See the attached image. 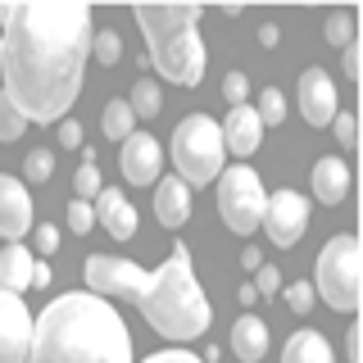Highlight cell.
Wrapping results in <instances>:
<instances>
[{"label": "cell", "instance_id": "1", "mask_svg": "<svg viewBox=\"0 0 363 363\" xmlns=\"http://www.w3.org/2000/svg\"><path fill=\"white\" fill-rule=\"evenodd\" d=\"M0 91L28 123H60L82 96L91 9L77 0L0 5Z\"/></svg>", "mask_w": 363, "mask_h": 363}, {"label": "cell", "instance_id": "2", "mask_svg": "<svg viewBox=\"0 0 363 363\" xmlns=\"http://www.w3.org/2000/svg\"><path fill=\"white\" fill-rule=\"evenodd\" d=\"M86 291L100 295V300L136 304L145 313V323L159 336L177 340V345L204 336V327H209V300H204L196 268H191V250L182 241L168 250V264L155 272H141L128 259L91 255L86 259Z\"/></svg>", "mask_w": 363, "mask_h": 363}, {"label": "cell", "instance_id": "3", "mask_svg": "<svg viewBox=\"0 0 363 363\" xmlns=\"http://www.w3.org/2000/svg\"><path fill=\"white\" fill-rule=\"evenodd\" d=\"M28 363H132V336L109 300L68 291L32 318Z\"/></svg>", "mask_w": 363, "mask_h": 363}, {"label": "cell", "instance_id": "4", "mask_svg": "<svg viewBox=\"0 0 363 363\" xmlns=\"http://www.w3.org/2000/svg\"><path fill=\"white\" fill-rule=\"evenodd\" d=\"M136 28L145 32V55H150V68L159 77L177 86H200L204 77V41H200V9L186 5V9H155V5H141L136 9Z\"/></svg>", "mask_w": 363, "mask_h": 363}, {"label": "cell", "instance_id": "5", "mask_svg": "<svg viewBox=\"0 0 363 363\" xmlns=\"http://www.w3.org/2000/svg\"><path fill=\"white\" fill-rule=\"evenodd\" d=\"M313 295H323L327 309H336V313L359 309V300H363V259H359V241L350 232L332 236V241L318 250Z\"/></svg>", "mask_w": 363, "mask_h": 363}, {"label": "cell", "instance_id": "6", "mask_svg": "<svg viewBox=\"0 0 363 363\" xmlns=\"http://www.w3.org/2000/svg\"><path fill=\"white\" fill-rule=\"evenodd\" d=\"M223 132L213 118L204 113H191L173 128V164H177V177L186 186H209L218 182L223 173Z\"/></svg>", "mask_w": 363, "mask_h": 363}, {"label": "cell", "instance_id": "7", "mask_svg": "<svg viewBox=\"0 0 363 363\" xmlns=\"http://www.w3.org/2000/svg\"><path fill=\"white\" fill-rule=\"evenodd\" d=\"M264 204H268L264 177H259L250 164H232V168L218 173V213L236 236H250L259 223H264Z\"/></svg>", "mask_w": 363, "mask_h": 363}, {"label": "cell", "instance_id": "8", "mask_svg": "<svg viewBox=\"0 0 363 363\" xmlns=\"http://www.w3.org/2000/svg\"><path fill=\"white\" fill-rule=\"evenodd\" d=\"M264 232L272 236V245H295L304 236V227H309V200L300 196V191H291V186H281V191H272L268 204H264Z\"/></svg>", "mask_w": 363, "mask_h": 363}, {"label": "cell", "instance_id": "9", "mask_svg": "<svg viewBox=\"0 0 363 363\" xmlns=\"http://www.w3.org/2000/svg\"><path fill=\"white\" fill-rule=\"evenodd\" d=\"M32 350V313L23 295L0 291V363H28Z\"/></svg>", "mask_w": 363, "mask_h": 363}, {"label": "cell", "instance_id": "10", "mask_svg": "<svg viewBox=\"0 0 363 363\" xmlns=\"http://www.w3.org/2000/svg\"><path fill=\"white\" fill-rule=\"evenodd\" d=\"M295 96H300L304 123H313V128H327V123L340 113V96H336V82L327 77V68H304Z\"/></svg>", "mask_w": 363, "mask_h": 363}, {"label": "cell", "instance_id": "11", "mask_svg": "<svg viewBox=\"0 0 363 363\" xmlns=\"http://www.w3.org/2000/svg\"><path fill=\"white\" fill-rule=\"evenodd\" d=\"M32 232V196L18 177L0 173V236L9 245H18V236Z\"/></svg>", "mask_w": 363, "mask_h": 363}, {"label": "cell", "instance_id": "12", "mask_svg": "<svg viewBox=\"0 0 363 363\" xmlns=\"http://www.w3.org/2000/svg\"><path fill=\"white\" fill-rule=\"evenodd\" d=\"M164 173V150H159V141L150 132H132L128 141H123V177L136 182V186H145V182H159Z\"/></svg>", "mask_w": 363, "mask_h": 363}, {"label": "cell", "instance_id": "13", "mask_svg": "<svg viewBox=\"0 0 363 363\" xmlns=\"http://www.w3.org/2000/svg\"><path fill=\"white\" fill-rule=\"evenodd\" d=\"M218 132H223V150H232L241 159H250L259 150V141H264V123H259L255 105H232V113L223 118Z\"/></svg>", "mask_w": 363, "mask_h": 363}, {"label": "cell", "instance_id": "14", "mask_svg": "<svg viewBox=\"0 0 363 363\" xmlns=\"http://www.w3.org/2000/svg\"><path fill=\"white\" fill-rule=\"evenodd\" d=\"M91 213H96V223L105 227L113 241H132L136 236V209L128 204V196L113 186H100V196L91 200Z\"/></svg>", "mask_w": 363, "mask_h": 363}, {"label": "cell", "instance_id": "15", "mask_svg": "<svg viewBox=\"0 0 363 363\" xmlns=\"http://www.w3.org/2000/svg\"><path fill=\"white\" fill-rule=\"evenodd\" d=\"M155 218L164 227H177L191 218V186L182 177H159L155 182Z\"/></svg>", "mask_w": 363, "mask_h": 363}, {"label": "cell", "instance_id": "16", "mask_svg": "<svg viewBox=\"0 0 363 363\" xmlns=\"http://www.w3.org/2000/svg\"><path fill=\"white\" fill-rule=\"evenodd\" d=\"M313 196L323 204H340L350 196V164L345 159H336V155L318 159L313 164Z\"/></svg>", "mask_w": 363, "mask_h": 363}, {"label": "cell", "instance_id": "17", "mask_svg": "<svg viewBox=\"0 0 363 363\" xmlns=\"http://www.w3.org/2000/svg\"><path fill=\"white\" fill-rule=\"evenodd\" d=\"M232 350H236V359H241V363H259V359H264L268 354V323H264V318H255V313L236 318Z\"/></svg>", "mask_w": 363, "mask_h": 363}, {"label": "cell", "instance_id": "18", "mask_svg": "<svg viewBox=\"0 0 363 363\" xmlns=\"http://www.w3.org/2000/svg\"><path fill=\"white\" fill-rule=\"evenodd\" d=\"M32 268H37V255L28 245H5L0 250V291L18 295L32 286Z\"/></svg>", "mask_w": 363, "mask_h": 363}, {"label": "cell", "instance_id": "19", "mask_svg": "<svg viewBox=\"0 0 363 363\" xmlns=\"http://www.w3.org/2000/svg\"><path fill=\"white\" fill-rule=\"evenodd\" d=\"M281 363H336V359H332V345L318 332H295L281 350Z\"/></svg>", "mask_w": 363, "mask_h": 363}, {"label": "cell", "instance_id": "20", "mask_svg": "<svg viewBox=\"0 0 363 363\" xmlns=\"http://www.w3.org/2000/svg\"><path fill=\"white\" fill-rule=\"evenodd\" d=\"M100 132H105L109 141H128V136L136 132V118H132L128 100H109L105 113H100Z\"/></svg>", "mask_w": 363, "mask_h": 363}, {"label": "cell", "instance_id": "21", "mask_svg": "<svg viewBox=\"0 0 363 363\" xmlns=\"http://www.w3.org/2000/svg\"><path fill=\"white\" fill-rule=\"evenodd\" d=\"M128 109H132V118H155V113L164 109V91H159V82L141 77V82L132 86V96H128Z\"/></svg>", "mask_w": 363, "mask_h": 363}, {"label": "cell", "instance_id": "22", "mask_svg": "<svg viewBox=\"0 0 363 363\" xmlns=\"http://www.w3.org/2000/svg\"><path fill=\"white\" fill-rule=\"evenodd\" d=\"M73 191H77V200H96L100 196V173H96V150H82V168H77V177H73Z\"/></svg>", "mask_w": 363, "mask_h": 363}, {"label": "cell", "instance_id": "23", "mask_svg": "<svg viewBox=\"0 0 363 363\" xmlns=\"http://www.w3.org/2000/svg\"><path fill=\"white\" fill-rule=\"evenodd\" d=\"M259 123L264 128H277V123H286V96H281L277 86H268V91H259Z\"/></svg>", "mask_w": 363, "mask_h": 363}, {"label": "cell", "instance_id": "24", "mask_svg": "<svg viewBox=\"0 0 363 363\" xmlns=\"http://www.w3.org/2000/svg\"><path fill=\"white\" fill-rule=\"evenodd\" d=\"M354 23H359L354 9H340V14H332V18L323 23L327 41H332V45H350V41H354Z\"/></svg>", "mask_w": 363, "mask_h": 363}, {"label": "cell", "instance_id": "25", "mask_svg": "<svg viewBox=\"0 0 363 363\" xmlns=\"http://www.w3.org/2000/svg\"><path fill=\"white\" fill-rule=\"evenodd\" d=\"M91 55H96V60L105 64V68H109V64H118V60H123V41H118V32H113V28H109V32H91Z\"/></svg>", "mask_w": 363, "mask_h": 363}, {"label": "cell", "instance_id": "26", "mask_svg": "<svg viewBox=\"0 0 363 363\" xmlns=\"http://www.w3.org/2000/svg\"><path fill=\"white\" fill-rule=\"evenodd\" d=\"M23 128H28V118L5 100V91H0V141H18Z\"/></svg>", "mask_w": 363, "mask_h": 363}, {"label": "cell", "instance_id": "27", "mask_svg": "<svg viewBox=\"0 0 363 363\" xmlns=\"http://www.w3.org/2000/svg\"><path fill=\"white\" fill-rule=\"evenodd\" d=\"M23 173H28V182H50V173H55V155L50 150H32L28 155V164H23Z\"/></svg>", "mask_w": 363, "mask_h": 363}, {"label": "cell", "instance_id": "28", "mask_svg": "<svg viewBox=\"0 0 363 363\" xmlns=\"http://www.w3.org/2000/svg\"><path fill=\"white\" fill-rule=\"evenodd\" d=\"M68 227H73V236H86L91 227H96V213H91L86 200H73V204H68Z\"/></svg>", "mask_w": 363, "mask_h": 363}, {"label": "cell", "instance_id": "29", "mask_svg": "<svg viewBox=\"0 0 363 363\" xmlns=\"http://www.w3.org/2000/svg\"><path fill=\"white\" fill-rule=\"evenodd\" d=\"M313 281H291V291H286V304H291V313H309L313 309Z\"/></svg>", "mask_w": 363, "mask_h": 363}, {"label": "cell", "instance_id": "30", "mask_svg": "<svg viewBox=\"0 0 363 363\" xmlns=\"http://www.w3.org/2000/svg\"><path fill=\"white\" fill-rule=\"evenodd\" d=\"M223 96L232 100V105H245V96H250V77H245V73H227V77H223Z\"/></svg>", "mask_w": 363, "mask_h": 363}, {"label": "cell", "instance_id": "31", "mask_svg": "<svg viewBox=\"0 0 363 363\" xmlns=\"http://www.w3.org/2000/svg\"><path fill=\"white\" fill-rule=\"evenodd\" d=\"M277 286H281V272L277 268L264 264V268L255 272V295H277Z\"/></svg>", "mask_w": 363, "mask_h": 363}, {"label": "cell", "instance_id": "32", "mask_svg": "<svg viewBox=\"0 0 363 363\" xmlns=\"http://www.w3.org/2000/svg\"><path fill=\"white\" fill-rule=\"evenodd\" d=\"M145 363H204L200 354H191V350H159V354H150V359H145Z\"/></svg>", "mask_w": 363, "mask_h": 363}, {"label": "cell", "instance_id": "33", "mask_svg": "<svg viewBox=\"0 0 363 363\" xmlns=\"http://www.w3.org/2000/svg\"><path fill=\"white\" fill-rule=\"evenodd\" d=\"M60 145H68V150L82 145V123L77 118H60Z\"/></svg>", "mask_w": 363, "mask_h": 363}, {"label": "cell", "instance_id": "34", "mask_svg": "<svg viewBox=\"0 0 363 363\" xmlns=\"http://www.w3.org/2000/svg\"><path fill=\"white\" fill-rule=\"evenodd\" d=\"M332 123H336V141H340V145H354V136H359V132H354V113H336Z\"/></svg>", "mask_w": 363, "mask_h": 363}, {"label": "cell", "instance_id": "35", "mask_svg": "<svg viewBox=\"0 0 363 363\" xmlns=\"http://www.w3.org/2000/svg\"><path fill=\"white\" fill-rule=\"evenodd\" d=\"M37 250L41 255H55L60 250V227H37Z\"/></svg>", "mask_w": 363, "mask_h": 363}, {"label": "cell", "instance_id": "36", "mask_svg": "<svg viewBox=\"0 0 363 363\" xmlns=\"http://www.w3.org/2000/svg\"><path fill=\"white\" fill-rule=\"evenodd\" d=\"M241 268H245V272H259V268H264V255H259L255 245H250V250H241Z\"/></svg>", "mask_w": 363, "mask_h": 363}, {"label": "cell", "instance_id": "37", "mask_svg": "<svg viewBox=\"0 0 363 363\" xmlns=\"http://www.w3.org/2000/svg\"><path fill=\"white\" fill-rule=\"evenodd\" d=\"M345 77H359V45H345Z\"/></svg>", "mask_w": 363, "mask_h": 363}, {"label": "cell", "instance_id": "38", "mask_svg": "<svg viewBox=\"0 0 363 363\" xmlns=\"http://www.w3.org/2000/svg\"><path fill=\"white\" fill-rule=\"evenodd\" d=\"M345 359L359 363V327H350V336H345Z\"/></svg>", "mask_w": 363, "mask_h": 363}, {"label": "cell", "instance_id": "39", "mask_svg": "<svg viewBox=\"0 0 363 363\" xmlns=\"http://www.w3.org/2000/svg\"><path fill=\"white\" fill-rule=\"evenodd\" d=\"M259 41H264V45H268V50H272V45H277V41H281V32H277V28H272V23H264V28H259Z\"/></svg>", "mask_w": 363, "mask_h": 363}, {"label": "cell", "instance_id": "40", "mask_svg": "<svg viewBox=\"0 0 363 363\" xmlns=\"http://www.w3.org/2000/svg\"><path fill=\"white\" fill-rule=\"evenodd\" d=\"M32 286H50V268H45V264L32 268Z\"/></svg>", "mask_w": 363, "mask_h": 363}]
</instances>
